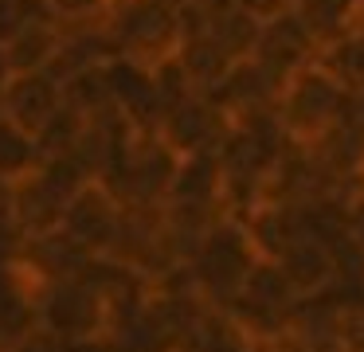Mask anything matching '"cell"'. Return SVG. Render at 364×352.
<instances>
[{
	"label": "cell",
	"instance_id": "21",
	"mask_svg": "<svg viewBox=\"0 0 364 352\" xmlns=\"http://www.w3.org/2000/svg\"><path fill=\"white\" fill-rule=\"evenodd\" d=\"M353 4H360V0H353Z\"/></svg>",
	"mask_w": 364,
	"mask_h": 352
},
{
	"label": "cell",
	"instance_id": "18",
	"mask_svg": "<svg viewBox=\"0 0 364 352\" xmlns=\"http://www.w3.org/2000/svg\"><path fill=\"white\" fill-rule=\"evenodd\" d=\"M12 82V63H9V51H4V43H0V94H4V86Z\"/></svg>",
	"mask_w": 364,
	"mask_h": 352
},
{
	"label": "cell",
	"instance_id": "20",
	"mask_svg": "<svg viewBox=\"0 0 364 352\" xmlns=\"http://www.w3.org/2000/svg\"><path fill=\"white\" fill-rule=\"evenodd\" d=\"M356 125H360V141H364V102H356Z\"/></svg>",
	"mask_w": 364,
	"mask_h": 352
},
{
	"label": "cell",
	"instance_id": "10",
	"mask_svg": "<svg viewBox=\"0 0 364 352\" xmlns=\"http://www.w3.org/2000/svg\"><path fill=\"white\" fill-rule=\"evenodd\" d=\"M317 70L337 86L345 98L364 102V31H341L317 51Z\"/></svg>",
	"mask_w": 364,
	"mask_h": 352
},
{
	"label": "cell",
	"instance_id": "14",
	"mask_svg": "<svg viewBox=\"0 0 364 352\" xmlns=\"http://www.w3.org/2000/svg\"><path fill=\"white\" fill-rule=\"evenodd\" d=\"M290 8L309 23L317 43H329L333 36L348 31V20H353V0H294Z\"/></svg>",
	"mask_w": 364,
	"mask_h": 352
},
{
	"label": "cell",
	"instance_id": "5",
	"mask_svg": "<svg viewBox=\"0 0 364 352\" xmlns=\"http://www.w3.org/2000/svg\"><path fill=\"white\" fill-rule=\"evenodd\" d=\"M317 51H321V43H317V36L309 31V23L301 20L294 8H286V12L262 20L259 43H255L251 59L259 63V67L267 70L278 86H282L286 78H294L298 70L314 67Z\"/></svg>",
	"mask_w": 364,
	"mask_h": 352
},
{
	"label": "cell",
	"instance_id": "16",
	"mask_svg": "<svg viewBox=\"0 0 364 352\" xmlns=\"http://www.w3.org/2000/svg\"><path fill=\"white\" fill-rule=\"evenodd\" d=\"M345 235L364 250V188H356L345 200Z\"/></svg>",
	"mask_w": 364,
	"mask_h": 352
},
{
	"label": "cell",
	"instance_id": "7",
	"mask_svg": "<svg viewBox=\"0 0 364 352\" xmlns=\"http://www.w3.org/2000/svg\"><path fill=\"white\" fill-rule=\"evenodd\" d=\"M63 110V82L51 70H28L12 75V82L0 94V117L40 137V129Z\"/></svg>",
	"mask_w": 364,
	"mask_h": 352
},
{
	"label": "cell",
	"instance_id": "9",
	"mask_svg": "<svg viewBox=\"0 0 364 352\" xmlns=\"http://www.w3.org/2000/svg\"><path fill=\"white\" fill-rule=\"evenodd\" d=\"M278 90H282V86H278L274 78L259 67V63L243 59L204 94L223 110V114H228V122H239V117L255 114V110H262V106H274Z\"/></svg>",
	"mask_w": 364,
	"mask_h": 352
},
{
	"label": "cell",
	"instance_id": "15",
	"mask_svg": "<svg viewBox=\"0 0 364 352\" xmlns=\"http://www.w3.org/2000/svg\"><path fill=\"white\" fill-rule=\"evenodd\" d=\"M114 0H43L48 16L59 28H79V23H98L110 16Z\"/></svg>",
	"mask_w": 364,
	"mask_h": 352
},
{
	"label": "cell",
	"instance_id": "3",
	"mask_svg": "<svg viewBox=\"0 0 364 352\" xmlns=\"http://www.w3.org/2000/svg\"><path fill=\"white\" fill-rule=\"evenodd\" d=\"M274 110H278V122H282V133L294 145H314L321 133H329L337 122H345L353 114L356 102L345 98L317 67H306L282 82Z\"/></svg>",
	"mask_w": 364,
	"mask_h": 352
},
{
	"label": "cell",
	"instance_id": "19",
	"mask_svg": "<svg viewBox=\"0 0 364 352\" xmlns=\"http://www.w3.org/2000/svg\"><path fill=\"white\" fill-rule=\"evenodd\" d=\"M348 28L364 31V0H360V4H353V20H348Z\"/></svg>",
	"mask_w": 364,
	"mask_h": 352
},
{
	"label": "cell",
	"instance_id": "12",
	"mask_svg": "<svg viewBox=\"0 0 364 352\" xmlns=\"http://www.w3.org/2000/svg\"><path fill=\"white\" fill-rule=\"evenodd\" d=\"M43 164V149L28 129L0 117V184H20Z\"/></svg>",
	"mask_w": 364,
	"mask_h": 352
},
{
	"label": "cell",
	"instance_id": "2",
	"mask_svg": "<svg viewBox=\"0 0 364 352\" xmlns=\"http://www.w3.org/2000/svg\"><path fill=\"white\" fill-rule=\"evenodd\" d=\"M106 31L122 59L145 67H157L181 51V16L173 0H114Z\"/></svg>",
	"mask_w": 364,
	"mask_h": 352
},
{
	"label": "cell",
	"instance_id": "11",
	"mask_svg": "<svg viewBox=\"0 0 364 352\" xmlns=\"http://www.w3.org/2000/svg\"><path fill=\"white\" fill-rule=\"evenodd\" d=\"M59 47H63V28L43 12V16H36V20H28L24 28L4 43V51H9L12 75H28V70H51Z\"/></svg>",
	"mask_w": 364,
	"mask_h": 352
},
{
	"label": "cell",
	"instance_id": "6",
	"mask_svg": "<svg viewBox=\"0 0 364 352\" xmlns=\"http://www.w3.org/2000/svg\"><path fill=\"white\" fill-rule=\"evenodd\" d=\"M231 122L208 94H192L176 110H168L161 122L157 137L173 149L176 156H196V153H215L220 141L228 137Z\"/></svg>",
	"mask_w": 364,
	"mask_h": 352
},
{
	"label": "cell",
	"instance_id": "4",
	"mask_svg": "<svg viewBox=\"0 0 364 352\" xmlns=\"http://www.w3.org/2000/svg\"><path fill=\"white\" fill-rule=\"evenodd\" d=\"M122 219H126V203H122L102 180H90V184H82L79 192H75V200L67 203L59 231L71 235L87 255L98 258V255H110L114 250Z\"/></svg>",
	"mask_w": 364,
	"mask_h": 352
},
{
	"label": "cell",
	"instance_id": "1",
	"mask_svg": "<svg viewBox=\"0 0 364 352\" xmlns=\"http://www.w3.org/2000/svg\"><path fill=\"white\" fill-rule=\"evenodd\" d=\"M259 266V250L251 247L243 223L235 215L220 219L212 231L200 239V247L192 250L188 270L196 278V289L212 309H228L239 294H243L251 270Z\"/></svg>",
	"mask_w": 364,
	"mask_h": 352
},
{
	"label": "cell",
	"instance_id": "22",
	"mask_svg": "<svg viewBox=\"0 0 364 352\" xmlns=\"http://www.w3.org/2000/svg\"><path fill=\"white\" fill-rule=\"evenodd\" d=\"M290 4H294V0H290Z\"/></svg>",
	"mask_w": 364,
	"mask_h": 352
},
{
	"label": "cell",
	"instance_id": "8",
	"mask_svg": "<svg viewBox=\"0 0 364 352\" xmlns=\"http://www.w3.org/2000/svg\"><path fill=\"white\" fill-rule=\"evenodd\" d=\"M278 270L286 274V282H290V289L306 302V297H321L333 289V282H337V262H333V247L325 239H317V235H301V239H294L290 247L282 250V255L274 258Z\"/></svg>",
	"mask_w": 364,
	"mask_h": 352
},
{
	"label": "cell",
	"instance_id": "17",
	"mask_svg": "<svg viewBox=\"0 0 364 352\" xmlns=\"http://www.w3.org/2000/svg\"><path fill=\"white\" fill-rule=\"evenodd\" d=\"M235 8H239V12H247V16H255V20H270V16L286 12L290 0H235Z\"/></svg>",
	"mask_w": 364,
	"mask_h": 352
},
{
	"label": "cell",
	"instance_id": "13",
	"mask_svg": "<svg viewBox=\"0 0 364 352\" xmlns=\"http://www.w3.org/2000/svg\"><path fill=\"white\" fill-rule=\"evenodd\" d=\"M259 28L262 20H255V16L239 12V8H228V12H220L212 23H208V31H212V39L223 47V55H228L231 63H243L255 55V43H259Z\"/></svg>",
	"mask_w": 364,
	"mask_h": 352
}]
</instances>
